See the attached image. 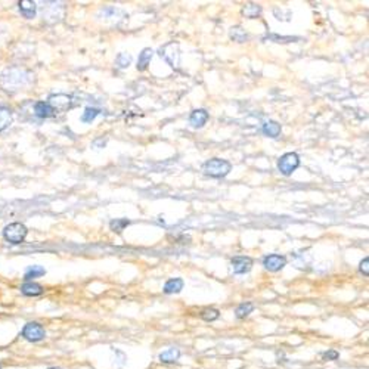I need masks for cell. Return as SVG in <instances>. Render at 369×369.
Masks as SVG:
<instances>
[{
	"label": "cell",
	"mask_w": 369,
	"mask_h": 369,
	"mask_svg": "<svg viewBox=\"0 0 369 369\" xmlns=\"http://www.w3.org/2000/svg\"><path fill=\"white\" fill-rule=\"evenodd\" d=\"M183 290V281L180 278L168 279L164 285V293L166 294H179Z\"/></svg>",
	"instance_id": "16"
},
{
	"label": "cell",
	"mask_w": 369,
	"mask_h": 369,
	"mask_svg": "<svg viewBox=\"0 0 369 369\" xmlns=\"http://www.w3.org/2000/svg\"><path fill=\"white\" fill-rule=\"evenodd\" d=\"M18 7H19V12L22 13L24 18L27 19H31L35 16V12H37V4L35 1H31V0H22L18 3Z\"/></svg>",
	"instance_id": "11"
},
{
	"label": "cell",
	"mask_w": 369,
	"mask_h": 369,
	"mask_svg": "<svg viewBox=\"0 0 369 369\" xmlns=\"http://www.w3.org/2000/svg\"><path fill=\"white\" fill-rule=\"evenodd\" d=\"M21 337L30 343H38V341L46 338V331L38 322H28L24 325V328L21 331Z\"/></svg>",
	"instance_id": "6"
},
{
	"label": "cell",
	"mask_w": 369,
	"mask_h": 369,
	"mask_svg": "<svg viewBox=\"0 0 369 369\" xmlns=\"http://www.w3.org/2000/svg\"><path fill=\"white\" fill-rule=\"evenodd\" d=\"M28 234V229L22 223H10L3 229V238L10 244H21L24 242L25 236Z\"/></svg>",
	"instance_id": "3"
},
{
	"label": "cell",
	"mask_w": 369,
	"mask_h": 369,
	"mask_svg": "<svg viewBox=\"0 0 369 369\" xmlns=\"http://www.w3.org/2000/svg\"><path fill=\"white\" fill-rule=\"evenodd\" d=\"M12 123V111L0 105V132L7 129Z\"/></svg>",
	"instance_id": "17"
},
{
	"label": "cell",
	"mask_w": 369,
	"mask_h": 369,
	"mask_svg": "<svg viewBox=\"0 0 369 369\" xmlns=\"http://www.w3.org/2000/svg\"><path fill=\"white\" fill-rule=\"evenodd\" d=\"M129 220L127 219H117V220H112L111 222V229L114 231V232H117V234H120L126 226H129Z\"/></svg>",
	"instance_id": "26"
},
{
	"label": "cell",
	"mask_w": 369,
	"mask_h": 369,
	"mask_svg": "<svg viewBox=\"0 0 369 369\" xmlns=\"http://www.w3.org/2000/svg\"><path fill=\"white\" fill-rule=\"evenodd\" d=\"M251 268H253V260L250 257L239 256V257L232 259V269H234V273H236V275L247 273V272L251 270Z\"/></svg>",
	"instance_id": "9"
},
{
	"label": "cell",
	"mask_w": 369,
	"mask_h": 369,
	"mask_svg": "<svg viewBox=\"0 0 369 369\" xmlns=\"http://www.w3.org/2000/svg\"><path fill=\"white\" fill-rule=\"evenodd\" d=\"M368 265H369V259H368V257H365V259H364V260L361 262V268H359V269H361V272H362V273H364L365 276H368V275H369Z\"/></svg>",
	"instance_id": "29"
},
{
	"label": "cell",
	"mask_w": 369,
	"mask_h": 369,
	"mask_svg": "<svg viewBox=\"0 0 369 369\" xmlns=\"http://www.w3.org/2000/svg\"><path fill=\"white\" fill-rule=\"evenodd\" d=\"M285 265H287V259L279 254H270L263 260V266L269 272H279L281 269L285 268Z\"/></svg>",
	"instance_id": "8"
},
{
	"label": "cell",
	"mask_w": 369,
	"mask_h": 369,
	"mask_svg": "<svg viewBox=\"0 0 369 369\" xmlns=\"http://www.w3.org/2000/svg\"><path fill=\"white\" fill-rule=\"evenodd\" d=\"M180 358V350L177 347H170L166 352L160 353L158 359L161 364H166V365H171V364H176Z\"/></svg>",
	"instance_id": "10"
},
{
	"label": "cell",
	"mask_w": 369,
	"mask_h": 369,
	"mask_svg": "<svg viewBox=\"0 0 369 369\" xmlns=\"http://www.w3.org/2000/svg\"><path fill=\"white\" fill-rule=\"evenodd\" d=\"M208 121V112L205 109H195L191 117H189V123L192 127H202L205 123Z\"/></svg>",
	"instance_id": "12"
},
{
	"label": "cell",
	"mask_w": 369,
	"mask_h": 369,
	"mask_svg": "<svg viewBox=\"0 0 369 369\" xmlns=\"http://www.w3.org/2000/svg\"><path fill=\"white\" fill-rule=\"evenodd\" d=\"M300 166V157L296 152H288L284 154L279 161H278V168L282 174L285 176H291L293 171H296Z\"/></svg>",
	"instance_id": "4"
},
{
	"label": "cell",
	"mask_w": 369,
	"mask_h": 369,
	"mask_svg": "<svg viewBox=\"0 0 369 369\" xmlns=\"http://www.w3.org/2000/svg\"><path fill=\"white\" fill-rule=\"evenodd\" d=\"M200 318L205 322H213L220 318V312L217 309H204L200 313Z\"/></svg>",
	"instance_id": "22"
},
{
	"label": "cell",
	"mask_w": 369,
	"mask_h": 369,
	"mask_svg": "<svg viewBox=\"0 0 369 369\" xmlns=\"http://www.w3.org/2000/svg\"><path fill=\"white\" fill-rule=\"evenodd\" d=\"M160 56L170 64V67L179 68L180 64V52H179V44L177 43H167L158 50Z\"/></svg>",
	"instance_id": "5"
},
{
	"label": "cell",
	"mask_w": 369,
	"mask_h": 369,
	"mask_svg": "<svg viewBox=\"0 0 369 369\" xmlns=\"http://www.w3.org/2000/svg\"><path fill=\"white\" fill-rule=\"evenodd\" d=\"M31 75L21 68H6L0 74V84L3 87H19L30 81Z\"/></svg>",
	"instance_id": "1"
},
{
	"label": "cell",
	"mask_w": 369,
	"mask_h": 369,
	"mask_svg": "<svg viewBox=\"0 0 369 369\" xmlns=\"http://www.w3.org/2000/svg\"><path fill=\"white\" fill-rule=\"evenodd\" d=\"M21 293L27 297H37L43 294V287L35 282H25L24 285H21Z\"/></svg>",
	"instance_id": "15"
},
{
	"label": "cell",
	"mask_w": 369,
	"mask_h": 369,
	"mask_svg": "<svg viewBox=\"0 0 369 369\" xmlns=\"http://www.w3.org/2000/svg\"><path fill=\"white\" fill-rule=\"evenodd\" d=\"M130 64H132V56L129 53L123 52L117 56V65L120 68H127Z\"/></svg>",
	"instance_id": "27"
},
{
	"label": "cell",
	"mask_w": 369,
	"mask_h": 369,
	"mask_svg": "<svg viewBox=\"0 0 369 369\" xmlns=\"http://www.w3.org/2000/svg\"><path fill=\"white\" fill-rule=\"evenodd\" d=\"M0 369H1V367H0Z\"/></svg>",
	"instance_id": "31"
},
{
	"label": "cell",
	"mask_w": 369,
	"mask_h": 369,
	"mask_svg": "<svg viewBox=\"0 0 369 369\" xmlns=\"http://www.w3.org/2000/svg\"><path fill=\"white\" fill-rule=\"evenodd\" d=\"M55 114V111L50 108L47 102H35L34 103V115L38 118H49Z\"/></svg>",
	"instance_id": "13"
},
{
	"label": "cell",
	"mask_w": 369,
	"mask_h": 369,
	"mask_svg": "<svg viewBox=\"0 0 369 369\" xmlns=\"http://www.w3.org/2000/svg\"><path fill=\"white\" fill-rule=\"evenodd\" d=\"M47 369H62V368H59V367H50V368Z\"/></svg>",
	"instance_id": "30"
},
{
	"label": "cell",
	"mask_w": 369,
	"mask_h": 369,
	"mask_svg": "<svg viewBox=\"0 0 369 369\" xmlns=\"http://www.w3.org/2000/svg\"><path fill=\"white\" fill-rule=\"evenodd\" d=\"M47 103L56 112L58 111H67L72 106V98L69 95H65V93H58V95H52L49 98Z\"/></svg>",
	"instance_id": "7"
},
{
	"label": "cell",
	"mask_w": 369,
	"mask_h": 369,
	"mask_svg": "<svg viewBox=\"0 0 369 369\" xmlns=\"http://www.w3.org/2000/svg\"><path fill=\"white\" fill-rule=\"evenodd\" d=\"M294 265L300 269H304L306 266H309L310 265V256L306 254V253H297V254H294Z\"/></svg>",
	"instance_id": "24"
},
{
	"label": "cell",
	"mask_w": 369,
	"mask_h": 369,
	"mask_svg": "<svg viewBox=\"0 0 369 369\" xmlns=\"http://www.w3.org/2000/svg\"><path fill=\"white\" fill-rule=\"evenodd\" d=\"M99 114H101V111L98 108H86L83 115H81V121L83 123H92Z\"/></svg>",
	"instance_id": "23"
},
{
	"label": "cell",
	"mask_w": 369,
	"mask_h": 369,
	"mask_svg": "<svg viewBox=\"0 0 369 369\" xmlns=\"http://www.w3.org/2000/svg\"><path fill=\"white\" fill-rule=\"evenodd\" d=\"M44 273H46V270L41 268V266H31V268L27 269V272H25V275H24V279H25L27 282H33V279L43 276Z\"/></svg>",
	"instance_id": "21"
},
{
	"label": "cell",
	"mask_w": 369,
	"mask_h": 369,
	"mask_svg": "<svg viewBox=\"0 0 369 369\" xmlns=\"http://www.w3.org/2000/svg\"><path fill=\"white\" fill-rule=\"evenodd\" d=\"M231 163L226 161V160H220V158H213V160H208L205 164H204V173L207 176H211V177H225L229 174L231 171Z\"/></svg>",
	"instance_id": "2"
},
{
	"label": "cell",
	"mask_w": 369,
	"mask_h": 369,
	"mask_svg": "<svg viewBox=\"0 0 369 369\" xmlns=\"http://www.w3.org/2000/svg\"><path fill=\"white\" fill-rule=\"evenodd\" d=\"M152 55H154V50L151 49V47H145L142 52H140V55H139V59H137V69L139 71H145L148 65H149V62H151V59H152Z\"/></svg>",
	"instance_id": "14"
},
{
	"label": "cell",
	"mask_w": 369,
	"mask_h": 369,
	"mask_svg": "<svg viewBox=\"0 0 369 369\" xmlns=\"http://www.w3.org/2000/svg\"><path fill=\"white\" fill-rule=\"evenodd\" d=\"M253 310H254V304H253V303L250 302L242 303V304H239V306L236 307L235 316L238 319H245L250 313H253Z\"/></svg>",
	"instance_id": "19"
},
{
	"label": "cell",
	"mask_w": 369,
	"mask_h": 369,
	"mask_svg": "<svg viewBox=\"0 0 369 369\" xmlns=\"http://www.w3.org/2000/svg\"><path fill=\"white\" fill-rule=\"evenodd\" d=\"M263 133L269 137H278L281 134V124L276 121H266L263 124Z\"/></svg>",
	"instance_id": "18"
},
{
	"label": "cell",
	"mask_w": 369,
	"mask_h": 369,
	"mask_svg": "<svg viewBox=\"0 0 369 369\" xmlns=\"http://www.w3.org/2000/svg\"><path fill=\"white\" fill-rule=\"evenodd\" d=\"M231 37L238 41V43H242V41H245L247 38H248V35L245 33V30H242L241 27H232L231 28Z\"/></svg>",
	"instance_id": "25"
},
{
	"label": "cell",
	"mask_w": 369,
	"mask_h": 369,
	"mask_svg": "<svg viewBox=\"0 0 369 369\" xmlns=\"http://www.w3.org/2000/svg\"><path fill=\"white\" fill-rule=\"evenodd\" d=\"M242 13L247 16V18H250V19H254V18H257V16H260L262 15V6H259V4H254V3H250V4H247V6H244V9H242Z\"/></svg>",
	"instance_id": "20"
},
{
	"label": "cell",
	"mask_w": 369,
	"mask_h": 369,
	"mask_svg": "<svg viewBox=\"0 0 369 369\" xmlns=\"http://www.w3.org/2000/svg\"><path fill=\"white\" fill-rule=\"evenodd\" d=\"M338 358H340V353L337 350H328V352L322 353L324 361H338Z\"/></svg>",
	"instance_id": "28"
}]
</instances>
